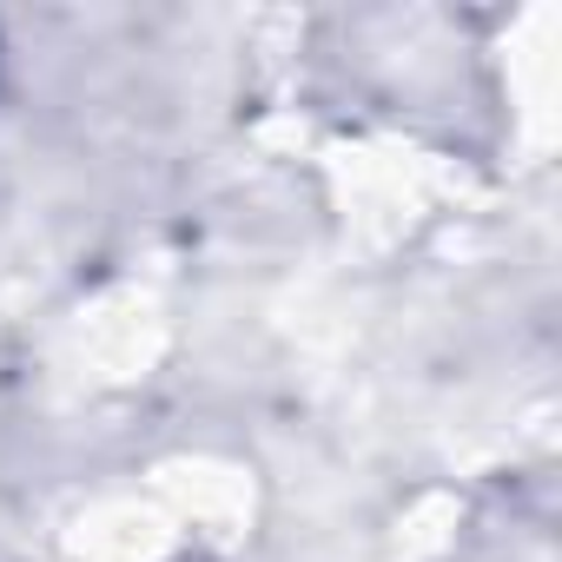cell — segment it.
Masks as SVG:
<instances>
[{
    "label": "cell",
    "mask_w": 562,
    "mask_h": 562,
    "mask_svg": "<svg viewBox=\"0 0 562 562\" xmlns=\"http://www.w3.org/2000/svg\"><path fill=\"white\" fill-rule=\"evenodd\" d=\"M159 490L172 496L179 516L218 529V536H238L245 516H251V483L225 463H166L159 470Z\"/></svg>",
    "instance_id": "6da1fadb"
},
{
    "label": "cell",
    "mask_w": 562,
    "mask_h": 562,
    "mask_svg": "<svg viewBox=\"0 0 562 562\" xmlns=\"http://www.w3.org/2000/svg\"><path fill=\"white\" fill-rule=\"evenodd\" d=\"M166 542H172V516L139 509V503H100V509H87L74 555L80 562H159Z\"/></svg>",
    "instance_id": "7a4b0ae2"
}]
</instances>
